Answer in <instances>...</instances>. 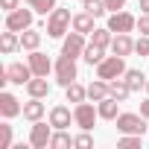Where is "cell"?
<instances>
[{"mask_svg": "<svg viewBox=\"0 0 149 149\" xmlns=\"http://www.w3.org/2000/svg\"><path fill=\"white\" fill-rule=\"evenodd\" d=\"M70 26H73V15H70L67 9H58V6H56V9L47 15V35H50V38H64Z\"/></svg>", "mask_w": 149, "mask_h": 149, "instance_id": "cell-1", "label": "cell"}, {"mask_svg": "<svg viewBox=\"0 0 149 149\" xmlns=\"http://www.w3.org/2000/svg\"><path fill=\"white\" fill-rule=\"evenodd\" d=\"M129 67H126V61H123V56H105L100 64H97V76L100 79H105V82H111V79H120L123 73H126Z\"/></svg>", "mask_w": 149, "mask_h": 149, "instance_id": "cell-2", "label": "cell"}, {"mask_svg": "<svg viewBox=\"0 0 149 149\" xmlns=\"http://www.w3.org/2000/svg\"><path fill=\"white\" fill-rule=\"evenodd\" d=\"M53 73H56V82L61 85V88H67V85H73L76 82V58H70V56H58L56 58V64H53Z\"/></svg>", "mask_w": 149, "mask_h": 149, "instance_id": "cell-3", "label": "cell"}, {"mask_svg": "<svg viewBox=\"0 0 149 149\" xmlns=\"http://www.w3.org/2000/svg\"><path fill=\"white\" fill-rule=\"evenodd\" d=\"M117 132L120 134H146V117L143 114H132V111H123L117 114Z\"/></svg>", "mask_w": 149, "mask_h": 149, "instance_id": "cell-4", "label": "cell"}, {"mask_svg": "<svg viewBox=\"0 0 149 149\" xmlns=\"http://www.w3.org/2000/svg\"><path fill=\"white\" fill-rule=\"evenodd\" d=\"M97 117H100V111H97V105H91V102H76V108H73V120H76V126L85 129V132L94 129Z\"/></svg>", "mask_w": 149, "mask_h": 149, "instance_id": "cell-5", "label": "cell"}, {"mask_svg": "<svg viewBox=\"0 0 149 149\" xmlns=\"http://www.w3.org/2000/svg\"><path fill=\"white\" fill-rule=\"evenodd\" d=\"M32 26V6L29 9H15V12H6V29H15V32H24Z\"/></svg>", "mask_w": 149, "mask_h": 149, "instance_id": "cell-6", "label": "cell"}, {"mask_svg": "<svg viewBox=\"0 0 149 149\" xmlns=\"http://www.w3.org/2000/svg\"><path fill=\"white\" fill-rule=\"evenodd\" d=\"M53 129H56L53 123H50V126H47V123H41V120H38V123H32L29 146H32V149H47V146H50V137H53Z\"/></svg>", "mask_w": 149, "mask_h": 149, "instance_id": "cell-7", "label": "cell"}, {"mask_svg": "<svg viewBox=\"0 0 149 149\" xmlns=\"http://www.w3.org/2000/svg\"><path fill=\"white\" fill-rule=\"evenodd\" d=\"M108 29L117 35V32H132V29H137V18L134 15H129V12H111V18H108Z\"/></svg>", "mask_w": 149, "mask_h": 149, "instance_id": "cell-8", "label": "cell"}, {"mask_svg": "<svg viewBox=\"0 0 149 149\" xmlns=\"http://www.w3.org/2000/svg\"><path fill=\"white\" fill-rule=\"evenodd\" d=\"M32 76H35V73H32L29 61H26V64H24V61H12V64L6 67V79H9L12 85H26Z\"/></svg>", "mask_w": 149, "mask_h": 149, "instance_id": "cell-9", "label": "cell"}, {"mask_svg": "<svg viewBox=\"0 0 149 149\" xmlns=\"http://www.w3.org/2000/svg\"><path fill=\"white\" fill-rule=\"evenodd\" d=\"M85 35L82 32H76V29H73L70 35H64V44H61V53L64 56H70V58H79L82 53H85Z\"/></svg>", "mask_w": 149, "mask_h": 149, "instance_id": "cell-10", "label": "cell"}, {"mask_svg": "<svg viewBox=\"0 0 149 149\" xmlns=\"http://www.w3.org/2000/svg\"><path fill=\"white\" fill-rule=\"evenodd\" d=\"M0 114H3V120H12V117L24 114V105L18 102V97H15V94H9V91L0 94Z\"/></svg>", "mask_w": 149, "mask_h": 149, "instance_id": "cell-11", "label": "cell"}, {"mask_svg": "<svg viewBox=\"0 0 149 149\" xmlns=\"http://www.w3.org/2000/svg\"><path fill=\"white\" fill-rule=\"evenodd\" d=\"M26 61H29V67H32V73H35V76H47V73L53 70L50 56H47V53H41V50H32Z\"/></svg>", "mask_w": 149, "mask_h": 149, "instance_id": "cell-12", "label": "cell"}, {"mask_svg": "<svg viewBox=\"0 0 149 149\" xmlns=\"http://www.w3.org/2000/svg\"><path fill=\"white\" fill-rule=\"evenodd\" d=\"M50 123H53L56 129H67L70 123H76V120H73V111H70L67 105H53V108H50Z\"/></svg>", "mask_w": 149, "mask_h": 149, "instance_id": "cell-13", "label": "cell"}, {"mask_svg": "<svg viewBox=\"0 0 149 149\" xmlns=\"http://www.w3.org/2000/svg\"><path fill=\"white\" fill-rule=\"evenodd\" d=\"M111 53H114V56H123V58L132 56V53H134V41H132V35H129V32H117L114 41H111Z\"/></svg>", "mask_w": 149, "mask_h": 149, "instance_id": "cell-14", "label": "cell"}, {"mask_svg": "<svg viewBox=\"0 0 149 149\" xmlns=\"http://www.w3.org/2000/svg\"><path fill=\"white\" fill-rule=\"evenodd\" d=\"M44 114H47V108H44V102H41L38 97H29V102H24V120L38 123Z\"/></svg>", "mask_w": 149, "mask_h": 149, "instance_id": "cell-15", "label": "cell"}, {"mask_svg": "<svg viewBox=\"0 0 149 149\" xmlns=\"http://www.w3.org/2000/svg\"><path fill=\"white\" fill-rule=\"evenodd\" d=\"M26 94H29V97H38V100L50 97V82H47V76H32V79L26 82Z\"/></svg>", "mask_w": 149, "mask_h": 149, "instance_id": "cell-16", "label": "cell"}, {"mask_svg": "<svg viewBox=\"0 0 149 149\" xmlns=\"http://www.w3.org/2000/svg\"><path fill=\"white\" fill-rule=\"evenodd\" d=\"M117 105H120V100H114V97L108 94L105 100H100V102H97V111H100V117H102V120H117V114H120V111H117Z\"/></svg>", "mask_w": 149, "mask_h": 149, "instance_id": "cell-17", "label": "cell"}, {"mask_svg": "<svg viewBox=\"0 0 149 149\" xmlns=\"http://www.w3.org/2000/svg\"><path fill=\"white\" fill-rule=\"evenodd\" d=\"M123 79H126V85L132 88V94H134V91H143L146 82H149V79L143 76V70H137V67H129V70L123 73Z\"/></svg>", "mask_w": 149, "mask_h": 149, "instance_id": "cell-18", "label": "cell"}, {"mask_svg": "<svg viewBox=\"0 0 149 149\" xmlns=\"http://www.w3.org/2000/svg\"><path fill=\"white\" fill-rule=\"evenodd\" d=\"M0 50H3L6 56H12L15 50H21V35L15 29H6L3 35H0Z\"/></svg>", "mask_w": 149, "mask_h": 149, "instance_id": "cell-19", "label": "cell"}, {"mask_svg": "<svg viewBox=\"0 0 149 149\" xmlns=\"http://www.w3.org/2000/svg\"><path fill=\"white\" fill-rule=\"evenodd\" d=\"M38 44H41V32H38V29L29 26V29L21 32V50H29V53H32V50H38Z\"/></svg>", "mask_w": 149, "mask_h": 149, "instance_id": "cell-20", "label": "cell"}, {"mask_svg": "<svg viewBox=\"0 0 149 149\" xmlns=\"http://www.w3.org/2000/svg\"><path fill=\"white\" fill-rule=\"evenodd\" d=\"M105 97H108V82L97 76V82L88 85V100H91V102H100V100H105Z\"/></svg>", "mask_w": 149, "mask_h": 149, "instance_id": "cell-21", "label": "cell"}, {"mask_svg": "<svg viewBox=\"0 0 149 149\" xmlns=\"http://www.w3.org/2000/svg\"><path fill=\"white\" fill-rule=\"evenodd\" d=\"M108 94H111L114 100L126 102V100H129V94H132V88L126 85V79H111V82H108Z\"/></svg>", "mask_w": 149, "mask_h": 149, "instance_id": "cell-22", "label": "cell"}, {"mask_svg": "<svg viewBox=\"0 0 149 149\" xmlns=\"http://www.w3.org/2000/svg\"><path fill=\"white\" fill-rule=\"evenodd\" d=\"M73 29L76 32H94L97 26H94V15H88V12H79V15H73Z\"/></svg>", "mask_w": 149, "mask_h": 149, "instance_id": "cell-23", "label": "cell"}, {"mask_svg": "<svg viewBox=\"0 0 149 149\" xmlns=\"http://www.w3.org/2000/svg\"><path fill=\"white\" fill-rule=\"evenodd\" d=\"M111 41H114V32H111L108 26L91 32V44H97V47H111Z\"/></svg>", "mask_w": 149, "mask_h": 149, "instance_id": "cell-24", "label": "cell"}, {"mask_svg": "<svg viewBox=\"0 0 149 149\" xmlns=\"http://www.w3.org/2000/svg\"><path fill=\"white\" fill-rule=\"evenodd\" d=\"M82 58H85L88 64H100V61L105 58V47H97V44H88V47H85V53H82Z\"/></svg>", "mask_w": 149, "mask_h": 149, "instance_id": "cell-25", "label": "cell"}, {"mask_svg": "<svg viewBox=\"0 0 149 149\" xmlns=\"http://www.w3.org/2000/svg\"><path fill=\"white\" fill-rule=\"evenodd\" d=\"M64 146H73V137L64 129H56L53 137H50V149H64Z\"/></svg>", "mask_w": 149, "mask_h": 149, "instance_id": "cell-26", "label": "cell"}, {"mask_svg": "<svg viewBox=\"0 0 149 149\" xmlns=\"http://www.w3.org/2000/svg\"><path fill=\"white\" fill-rule=\"evenodd\" d=\"M82 9H85L88 15H94V18H102V15L108 12L105 0H82Z\"/></svg>", "mask_w": 149, "mask_h": 149, "instance_id": "cell-27", "label": "cell"}, {"mask_svg": "<svg viewBox=\"0 0 149 149\" xmlns=\"http://www.w3.org/2000/svg\"><path fill=\"white\" fill-rule=\"evenodd\" d=\"M64 91H67V102H85V97H88V88H82L79 82L67 85Z\"/></svg>", "mask_w": 149, "mask_h": 149, "instance_id": "cell-28", "label": "cell"}, {"mask_svg": "<svg viewBox=\"0 0 149 149\" xmlns=\"http://www.w3.org/2000/svg\"><path fill=\"white\" fill-rule=\"evenodd\" d=\"M24 3H26V6H32V9H35L38 15H44V18L56 9V0H24Z\"/></svg>", "mask_w": 149, "mask_h": 149, "instance_id": "cell-29", "label": "cell"}, {"mask_svg": "<svg viewBox=\"0 0 149 149\" xmlns=\"http://www.w3.org/2000/svg\"><path fill=\"white\" fill-rule=\"evenodd\" d=\"M117 146H123V149H140L143 146V134H123L117 140Z\"/></svg>", "mask_w": 149, "mask_h": 149, "instance_id": "cell-30", "label": "cell"}, {"mask_svg": "<svg viewBox=\"0 0 149 149\" xmlns=\"http://www.w3.org/2000/svg\"><path fill=\"white\" fill-rule=\"evenodd\" d=\"M0 149H12V126L0 123Z\"/></svg>", "mask_w": 149, "mask_h": 149, "instance_id": "cell-31", "label": "cell"}, {"mask_svg": "<svg viewBox=\"0 0 149 149\" xmlns=\"http://www.w3.org/2000/svg\"><path fill=\"white\" fill-rule=\"evenodd\" d=\"M73 146H76V149H91V146H94V137L82 129V134H76V137H73Z\"/></svg>", "mask_w": 149, "mask_h": 149, "instance_id": "cell-32", "label": "cell"}, {"mask_svg": "<svg viewBox=\"0 0 149 149\" xmlns=\"http://www.w3.org/2000/svg\"><path fill=\"white\" fill-rule=\"evenodd\" d=\"M134 53H137V56H149V35H140V38L134 41Z\"/></svg>", "mask_w": 149, "mask_h": 149, "instance_id": "cell-33", "label": "cell"}, {"mask_svg": "<svg viewBox=\"0 0 149 149\" xmlns=\"http://www.w3.org/2000/svg\"><path fill=\"white\" fill-rule=\"evenodd\" d=\"M137 29H140V35H149V15L140 12V18H137Z\"/></svg>", "mask_w": 149, "mask_h": 149, "instance_id": "cell-34", "label": "cell"}, {"mask_svg": "<svg viewBox=\"0 0 149 149\" xmlns=\"http://www.w3.org/2000/svg\"><path fill=\"white\" fill-rule=\"evenodd\" d=\"M105 6H108V12H120L126 6V0H105Z\"/></svg>", "mask_w": 149, "mask_h": 149, "instance_id": "cell-35", "label": "cell"}, {"mask_svg": "<svg viewBox=\"0 0 149 149\" xmlns=\"http://www.w3.org/2000/svg\"><path fill=\"white\" fill-rule=\"evenodd\" d=\"M18 3H21V0H0V6H3L6 12H15V9H18Z\"/></svg>", "mask_w": 149, "mask_h": 149, "instance_id": "cell-36", "label": "cell"}, {"mask_svg": "<svg viewBox=\"0 0 149 149\" xmlns=\"http://www.w3.org/2000/svg\"><path fill=\"white\" fill-rule=\"evenodd\" d=\"M140 114L149 120V100H143V102H140Z\"/></svg>", "mask_w": 149, "mask_h": 149, "instance_id": "cell-37", "label": "cell"}, {"mask_svg": "<svg viewBox=\"0 0 149 149\" xmlns=\"http://www.w3.org/2000/svg\"><path fill=\"white\" fill-rule=\"evenodd\" d=\"M137 9H140L143 15H149V0H140V3H137Z\"/></svg>", "mask_w": 149, "mask_h": 149, "instance_id": "cell-38", "label": "cell"}, {"mask_svg": "<svg viewBox=\"0 0 149 149\" xmlns=\"http://www.w3.org/2000/svg\"><path fill=\"white\" fill-rule=\"evenodd\" d=\"M146 91H149V82H146Z\"/></svg>", "mask_w": 149, "mask_h": 149, "instance_id": "cell-39", "label": "cell"}]
</instances>
